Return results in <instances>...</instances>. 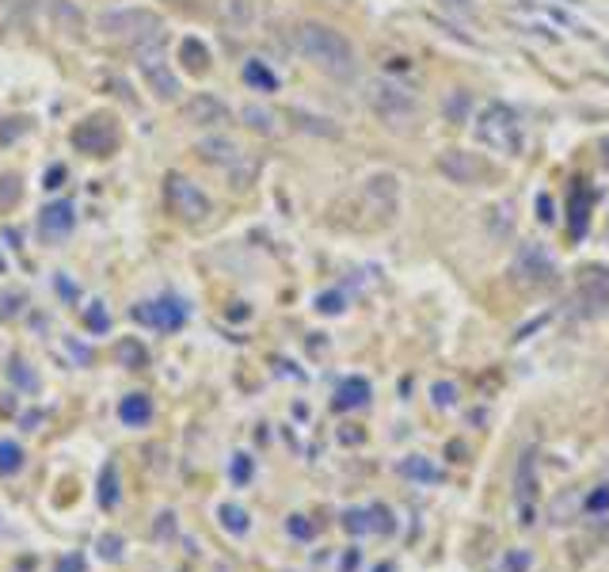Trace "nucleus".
<instances>
[{"instance_id": "nucleus-13", "label": "nucleus", "mask_w": 609, "mask_h": 572, "mask_svg": "<svg viewBox=\"0 0 609 572\" xmlns=\"http://www.w3.org/2000/svg\"><path fill=\"white\" fill-rule=\"evenodd\" d=\"M183 119L191 122V127H226V122L232 119V111H229V103L226 100H218V96H210V92H199V96H191V100L183 103Z\"/></svg>"}, {"instance_id": "nucleus-36", "label": "nucleus", "mask_w": 609, "mask_h": 572, "mask_svg": "<svg viewBox=\"0 0 609 572\" xmlns=\"http://www.w3.org/2000/svg\"><path fill=\"white\" fill-rule=\"evenodd\" d=\"M96 550H100V558H103V561H119V558H122V539H119V534H100Z\"/></svg>"}, {"instance_id": "nucleus-31", "label": "nucleus", "mask_w": 609, "mask_h": 572, "mask_svg": "<svg viewBox=\"0 0 609 572\" xmlns=\"http://www.w3.org/2000/svg\"><path fill=\"white\" fill-rule=\"evenodd\" d=\"M84 328L88 333H107V328H111V313L103 309V302H92V306L84 309Z\"/></svg>"}, {"instance_id": "nucleus-8", "label": "nucleus", "mask_w": 609, "mask_h": 572, "mask_svg": "<svg viewBox=\"0 0 609 572\" xmlns=\"http://www.w3.org/2000/svg\"><path fill=\"white\" fill-rule=\"evenodd\" d=\"M77 154L84 157H111L119 149V127H114L111 115H88L84 122H77L69 134Z\"/></svg>"}, {"instance_id": "nucleus-42", "label": "nucleus", "mask_w": 609, "mask_h": 572, "mask_svg": "<svg viewBox=\"0 0 609 572\" xmlns=\"http://www.w3.org/2000/svg\"><path fill=\"white\" fill-rule=\"evenodd\" d=\"M8 371H12V378H16V382H20V386H23V389H39V378H34V374H31V371H27V366H23L20 359H16L12 366H8Z\"/></svg>"}, {"instance_id": "nucleus-22", "label": "nucleus", "mask_w": 609, "mask_h": 572, "mask_svg": "<svg viewBox=\"0 0 609 572\" xmlns=\"http://www.w3.org/2000/svg\"><path fill=\"white\" fill-rule=\"evenodd\" d=\"M370 401V382L366 378H347L343 386L336 389V408L347 413V408H362Z\"/></svg>"}, {"instance_id": "nucleus-30", "label": "nucleus", "mask_w": 609, "mask_h": 572, "mask_svg": "<svg viewBox=\"0 0 609 572\" xmlns=\"http://www.w3.org/2000/svg\"><path fill=\"white\" fill-rule=\"evenodd\" d=\"M20 470H23V446L0 443V477H16Z\"/></svg>"}, {"instance_id": "nucleus-37", "label": "nucleus", "mask_w": 609, "mask_h": 572, "mask_svg": "<svg viewBox=\"0 0 609 572\" xmlns=\"http://www.w3.org/2000/svg\"><path fill=\"white\" fill-rule=\"evenodd\" d=\"M347 534H370V512H343Z\"/></svg>"}, {"instance_id": "nucleus-44", "label": "nucleus", "mask_w": 609, "mask_h": 572, "mask_svg": "<svg viewBox=\"0 0 609 572\" xmlns=\"http://www.w3.org/2000/svg\"><path fill=\"white\" fill-rule=\"evenodd\" d=\"M66 180H69V172H66V168H61V165H53L50 172H47V184H42V187H50V191H58V187L66 184Z\"/></svg>"}, {"instance_id": "nucleus-50", "label": "nucleus", "mask_w": 609, "mask_h": 572, "mask_svg": "<svg viewBox=\"0 0 609 572\" xmlns=\"http://www.w3.org/2000/svg\"><path fill=\"white\" fill-rule=\"evenodd\" d=\"M58 572H84V561H80V558H66L58 565Z\"/></svg>"}, {"instance_id": "nucleus-4", "label": "nucleus", "mask_w": 609, "mask_h": 572, "mask_svg": "<svg viewBox=\"0 0 609 572\" xmlns=\"http://www.w3.org/2000/svg\"><path fill=\"white\" fill-rule=\"evenodd\" d=\"M366 103H370V111L378 115L385 127L397 130V134H408L419 122L416 96H411L405 85L389 80V77H378V80H370V85H366Z\"/></svg>"}, {"instance_id": "nucleus-27", "label": "nucleus", "mask_w": 609, "mask_h": 572, "mask_svg": "<svg viewBox=\"0 0 609 572\" xmlns=\"http://www.w3.org/2000/svg\"><path fill=\"white\" fill-rule=\"evenodd\" d=\"M256 168H259L256 160L244 157V154L232 160V165H229V187H232V191H248L252 180H256Z\"/></svg>"}, {"instance_id": "nucleus-3", "label": "nucleus", "mask_w": 609, "mask_h": 572, "mask_svg": "<svg viewBox=\"0 0 609 572\" xmlns=\"http://www.w3.org/2000/svg\"><path fill=\"white\" fill-rule=\"evenodd\" d=\"M472 134H477V141L483 149L503 154V157H518L526 146V130H522V122H518V115L499 100L480 107L477 122H472Z\"/></svg>"}, {"instance_id": "nucleus-14", "label": "nucleus", "mask_w": 609, "mask_h": 572, "mask_svg": "<svg viewBox=\"0 0 609 572\" xmlns=\"http://www.w3.org/2000/svg\"><path fill=\"white\" fill-rule=\"evenodd\" d=\"M533 496H537V451H526L515 466V504L522 507V515H526L522 523H533L530 520Z\"/></svg>"}, {"instance_id": "nucleus-1", "label": "nucleus", "mask_w": 609, "mask_h": 572, "mask_svg": "<svg viewBox=\"0 0 609 572\" xmlns=\"http://www.w3.org/2000/svg\"><path fill=\"white\" fill-rule=\"evenodd\" d=\"M336 214H343V218H336V226L358 229V234H373V229L392 226L400 214V176L397 172L366 176V180L339 203Z\"/></svg>"}, {"instance_id": "nucleus-5", "label": "nucleus", "mask_w": 609, "mask_h": 572, "mask_svg": "<svg viewBox=\"0 0 609 572\" xmlns=\"http://www.w3.org/2000/svg\"><path fill=\"white\" fill-rule=\"evenodd\" d=\"M100 34L114 42L141 47V42L164 39V20L152 8H111V12L100 16Z\"/></svg>"}, {"instance_id": "nucleus-46", "label": "nucleus", "mask_w": 609, "mask_h": 572, "mask_svg": "<svg viewBox=\"0 0 609 572\" xmlns=\"http://www.w3.org/2000/svg\"><path fill=\"white\" fill-rule=\"evenodd\" d=\"M526 569H530V558H526V553H510L507 572H526Z\"/></svg>"}, {"instance_id": "nucleus-40", "label": "nucleus", "mask_w": 609, "mask_h": 572, "mask_svg": "<svg viewBox=\"0 0 609 572\" xmlns=\"http://www.w3.org/2000/svg\"><path fill=\"white\" fill-rule=\"evenodd\" d=\"M587 507H590L595 515H606V512H609V489H606V485H598L595 493L587 496Z\"/></svg>"}, {"instance_id": "nucleus-52", "label": "nucleus", "mask_w": 609, "mask_h": 572, "mask_svg": "<svg viewBox=\"0 0 609 572\" xmlns=\"http://www.w3.org/2000/svg\"><path fill=\"white\" fill-rule=\"evenodd\" d=\"M378 572H392V569H389V565H381V569H378Z\"/></svg>"}, {"instance_id": "nucleus-24", "label": "nucleus", "mask_w": 609, "mask_h": 572, "mask_svg": "<svg viewBox=\"0 0 609 572\" xmlns=\"http://www.w3.org/2000/svg\"><path fill=\"white\" fill-rule=\"evenodd\" d=\"M114 363L119 366H130V371H141V366H149V352H146V344L141 339H119L114 344Z\"/></svg>"}, {"instance_id": "nucleus-35", "label": "nucleus", "mask_w": 609, "mask_h": 572, "mask_svg": "<svg viewBox=\"0 0 609 572\" xmlns=\"http://www.w3.org/2000/svg\"><path fill=\"white\" fill-rule=\"evenodd\" d=\"M286 531H290L298 542H312V534H317V526H312L309 520H304V515H290V520H286Z\"/></svg>"}, {"instance_id": "nucleus-20", "label": "nucleus", "mask_w": 609, "mask_h": 572, "mask_svg": "<svg viewBox=\"0 0 609 572\" xmlns=\"http://www.w3.org/2000/svg\"><path fill=\"white\" fill-rule=\"evenodd\" d=\"M122 489H119V466L114 462H103L100 470V481H96V504L103 507V512H111L114 504H119Z\"/></svg>"}, {"instance_id": "nucleus-17", "label": "nucleus", "mask_w": 609, "mask_h": 572, "mask_svg": "<svg viewBox=\"0 0 609 572\" xmlns=\"http://www.w3.org/2000/svg\"><path fill=\"white\" fill-rule=\"evenodd\" d=\"M218 20L229 31H248L259 20L256 0H218Z\"/></svg>"}, {"instance_id": "nucleus-19", "label": "nucleus", "mask_w": 609, "mask_h": 572, "mask_svg": "<svg viewBox=\"0 0 609 572\" xmlns=\"http://www.w3.org/2000/svg\"><path fill=\"white\" fill-rule=\"evenodd\" d=\"M119 420L127 427H146L152 420V401L146 397V393H130V397L119 401Z\"/></svg>"}, {"instance_id": "nucleus-48", "label": "nucleus", "mask_w": 609, "mask_h": 572, "mask_svg": "<svg viewBox=\"0 0 609 572\" xmlns=\"http://www.w3.org/2000/svg\"><path fill=\"white\" fill-rule=\"evenodd\" d=\"M435 405H453V386H442V382H438V386H435Z\"/></svg>"}, {"instance_id": "nucleus-16", "label": "nucleus", "mask_w": 609, "mask_h": 572, "mask_svg": "<svg viewBox=\"0 0 609 572\" xmlns=\"http://www.w3.org/2000/svg\"><path fill=\"white\" fill-rule=\"evenodd\" d=\"M73 221H77V214H73V203L69 199H58V203H50L47 210L39 214V229L47 237H69V229H73Z\"/></svg>"}, {"instance_id": "nucleus-45", "label": "nucleus", "mask_w": 609, "mask_h": 572, "mask_svg": "<svg viewBox=\"0 0 609 572\" xmlns=\"http://www.w3.org/2000/svg\"><path fill=\"white\" fill-rule=\"evenodd\" d=\"M58 294H61V298H69V302H77V298H80L77 283H69L66 275H58Z\"/></svg>"}, {"instance_id": "nucleus-12", "label": "nucleus", "mask_w": 609, "mask_h": 572, "mask_svg": "<svg viewBox=\"0 0 609 572\" xmlns=\"http://www.w3.org/2000/svg\"><path fill=\"white\" fill-rule=\"evenodd\" d=\"M515 279L522 286H552L557 283V264L541 245H522L515 256Z\"/></svg>"}, {"instance_id": "nucleus-41", "label": "nucleus", "mask_w": 609, "mask_h": 572, "mask_svg": "<svg viewBox=\"0 0 609 572\" xmlns=\"http://www.w3.org/2000/svg\"><path fill=\"white\" fill-rule=\"evenodd\" d=\"M317 309H320V313H343V294H339V290L320 294V298H317Z\"/></svg>"}, {"instance_id": "nucleus-43", "label": "nucleus", "mask_w": 609, "mask_h": 572, "mask_svg": "<svg viewBox=\"0 0 609 572\" xmlns=\"http://www.w3.org/2000/svg\"><path fill=\"white\" fill-rule=\"evenodd\" d=\"M20 199V176H4L0 180V203H16Z\"/></svg>"}, {"instance_id": "nucleus-53", "label": "nucleus", "mask_w": 609, "mask_h": 572, "mask_svg": "<svg viewBox=\"0 0 609 572\" xmlns=\"http://www.w3.org/2000/svg\"><path fill=\"white\" fill-rule=\"evenodd\" d=\"M172 4H183V0H172Z\"/></svg>"}, {"instance_id": "nucleus-21", "label": "nucleus", "mask_w": 609, "mask_h": 572, "mask_svg": "<svg viewBox=\"0 0 609 572\" xmlns=\"http://www.w3.org/2000/svg\"><path fill=\"white\" fill-rule=\"evenodd\" d=\"M179 61H183V69H187V73H194V77L210 73V50H206L202 39H183V42H179Z\"/></svg>"}, {"instance_id": "nucleus-9", "label": "nucleus", "mask_w": 609, "mask_h": 572, "mask_svg": "<svg viewBox=\"0 0 609 572\" xmlns=\"http://www.w3.org/2000/svg\"><path fill=\"white\" fill-rule=\"evenodd\" d=\"M438 172L457 187H480L496 176V168L480 154H469V149H446V154L438 157Z\"/></svg>"}, {"instance_id": "nucleus-49", "label": "nucleus", "mask_w": 609, "mask_h": 572, "mask_svg": "<svg viewBox=\"0 0 609 572\" xmlns=\"http://www.w3.org/2000/svg\"><path fill=\"white\" fill-rule=\"evenodd\" d=\"M172 531H176V515H172V512H164V515L157 520V534H164V539H168Z\"/></svg>"}, {"instance_id": "nucleus-47", "label": "nucleus", "mask_w": 609, "mask_h": 572, "mask_svg": "<svg viewBox=\"0 0 609 572\" xmlns=\"http://www.w3.org/2000/svg\"><path fill=\"white\" fill-rule=\"evenodd\" d=\"M537 210H541V221H545V226H549V221H557V214H552V199H549V195H541V199H537Z\"/></svg>"}, {"instance_id": "nucleus-39", "label": "nucleus", "mask_w": 609, "mask_h": 572, "mask_svg": "<svg viewBox=\"0 0 609 572\" xmlns=\"http://www.w3.org/2000/svg\"><path fill=\"white\" fill-rule=\"evenodd\" d=\"M23 309V294L12 290V294H0V317H16Z\"/></svg>"}, {"instance_id": "nucleus-6", "label": "nucleus", "mask_w": 609, "mask_h": 572, "mask_svg": "<svg viewBox=\"0 0 609 572\" xmlns=\"http://www.w3.org/2000/svg\"><path fill=\"white\" fill-rule=\"evenodd\" d=\"M164 203L179 221H187V226H199V221L210 218V210H213L202 187L194 180H187V176H179V172L164 176Z\"/></svg>"}, {"instance_id": "nucleus-10", "label": "nucleus", "mask_w": 609, "mask_h": 572, "mask_svg": "<svg viewBox=\"0 0 609 572\" xmlns=\"http://www.w3.org/2000/svg\"><path fill=\"white\" fill-rule=\"evenodd\" d=\"M576 306L583 317H598L609 309V267L590 264L576 275Z\"/></svg>"}, {"instance_id": "nucleus-25", "label": "nucleus", "mask_w": 609, "mask_h": 572, "mask_svg": "<svg viewBox=\"0 0 609 572\" xmlns=\"http://www.w3.org/2000/svg\"><path fill=\"white\" fill-rule=\"evenodd\" d=\"M244 127L248 130H256V134H279V115L274 111H267V107H259V103H248L244 107Z\"/></svg>"}, {"instance_id": "nucleus-11", "label": "nucleus", "mask_w": 609, "mask_h": 572, "mask_svg": "<svg viewBox=\"0 0 609 572\" xmlns=\"http://www.w3.org/2000/svg\"><path fill=\"white\" fill-rule=\"evenodd\" d=\"M187 317H191V309H187V302H179V298H152V302L133 306V320L157 328V333H179V328L187 325Z\"/></svg>"}, {"instance_id": "nucleus-7", "label": "nucleus", "mask_w": 609, "mask_h": 572, "mask_svg": "<svg viewBox=\"0 0 609 572\" xmlns=\"http://www.w3.org/2000/svg\"><path fill=\"white\" fill-rule=\"evenodd\" d=\"M164 39L157 42H141V47H133V53H138V73L146 77V85L152 88V96L164 103H172L179 96V77L172 73V66H168L164 58V47H160Z\"/></svg>"}, {"instance_id": "nucleus-51", "label": "nucleus", "mask_w": 609, "mask_h": 572, "mask_svg": "<svg viewBox=\"0 0 609 572\" xmlns=\"http://www.w3.org/2000/svg\"><path fill=\"white\" fill-rule=\"evenodd\" d=\"M602 149H606V165H609V138H602Z\"/></svg>"}, {"instance_id": "nucleus-38", "label": "nucleus", "mask_w": 609, "mask_h": 572, "mask_svg": "<svg viewBox=\"0 0 609 572\" xmlns=\"http://www.w3.org/2000/svg\"><path fill=\"white\" fill-rule=\"evenodd\" d=\"M465 107H469V92H461V88H457V92H453V103H442V111H446V119L465 122Z\"/></svg>"}, {"instance_id": "nucleus-32", "label": "nucleus", "mask_w": 609, "mask_h": 572, "mask_svg": "<svg viewBox=\"0 0 609 572\" xmlns=\"http://www.w3.org/2000/svg\"><path fill=\"white\" fill-rule=\"evenodd\" d=\"M370 512V531L373 534H392L397 531V520H392V512L385 504H373V507H366Z\"/></svg>"}, {"instance_id": "nucleus-18", "label": "nucleus", "mask_w": 609, "mask_h": 572, "mask_svg": "<svg viewBox=\"0 0 609 572\" xmlns=\"http://www.w3.org/2000/svg\"><path fill=\"white\" fill-rule=\"evenodd\" d=\"M199 157L206 160V165H232V160L240 157V149H237V141L226 138V134H213V138H202L199 141Z\"/></svg>"}, {"instance_id": "nucleus-23", "label": "nucleus", "mask_w": 609, "mask_h": 572, "mask_svg": "<svg viewBox=\"0 0 609 572\" xmlns=\"http://www.w3.org/2000/svg\"><path fill=\"white\" fill-rule=\"evenodd\" d=\"M400 473H405L408 481H419V485H435V481H442V470L431 466L423 454H411V458L400 462Z\"/></svg>"}, {"instance_id": "nucleus-2", "label": "nucleus", "mask_w": 609, "mask_h": 572, "mask_svg": "<svg viewBox=\"0 0 609 572\" xmlns=\"http://www.w3.org/2000/svg\"><path fill=\"white\" fill-rule=\"evenodd\" d=\"M293 50L301 53L304 61L320 69V73L336 77V80H351L358 73V53L336 27L328 23H298L293 27Z\"/></svg>"}, {"instance_id": "nucleus-29", "label": "nucleus", "mask_w": 609, "mask_h": 572, "mask_svg": "<svg viewBox=\"0 0 609 572\" xmlns=\"http://www.w3.org/2000/svg\"><path fill=\"white\" fill-rule=\"evenodd\" d=\"M218 520H221V526H226L229 534H248V526H252V520H248V512L240 504H221L218 507Z\"/></svg>"}, {"instance_id": "nucleus-15", "label": "nucleus", "mask_w": 609, "mask_h": 572, "mask_svg": "<svg viewBox=\"0 0 609 572\" xmlns=\"http://www.w3.org/2000/svg\"><path fill=\"white\" fill-rule=\"evenodd\" d=\"M590 210H595V191H590V184L576 180L571 184V195H568V229L576 240H583V234H587Z\"/></svg>"}, {"instance_id": "nucleus-28", "label": "nucleus", "mask_w": 609, "mask_h": 572, "mask_svg": "<svg viewBox=\"0 0 609 572\" xmlns=\"http://www.w3.org/2000/svg\"><path fill=\"white\" fill-rule=\"evenodd\" d=\"M579 504H583V500H579V493H576V489H568V493H560L557 500H552V507H549V520L557 523V526L571 523V515L579 512Z\"/></svg>"}, {"instance_id": "nucleus-26", "label": "nucleus", "mask_w": 609, "mask_h": 572, "mask_svg": "<svg viewBox=\"0 0 609 572\" xmlns=\"http://www.w3.org/2000/svg\"><path fill=\"white\" fill-rule=\"evenodd\" d=\"M244 85L256 88V92H279V77L271 73V69L263 66V61H248L244 66Z\"/></svg>"}, {"instance_id": "nucleus-33", "label": "nucleus", "mask_w": 609, "mask_h": 572, "mask_svg": "<svg viewBox=\"0 0 609 572\" xmlns=\"http://www.w3.org/2000/svg\"><path fill=\"white\" fill-rule=\"evenodd\" d=\"M293 122H298L301 130L325 134V138H339V127H331L328 119H312V115H304V111H293Z\"/></svg>"}, {"instance_id": "nucleus-34", "label": "nucleus", "mask_w": 609, "mask_h": 572, "mask_svg": "<svg viewBox=\"0 0 609 572\" xmlns=\"http://www.w3.org/2000/svg\"><path fill=\"white\" fill-rule=\"evenodd\" d=\"M252 473H256V462L248 458V454H232V466H229L232 485H248V481H252Z\"/></svg>"}]
</instances>
